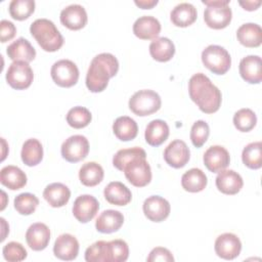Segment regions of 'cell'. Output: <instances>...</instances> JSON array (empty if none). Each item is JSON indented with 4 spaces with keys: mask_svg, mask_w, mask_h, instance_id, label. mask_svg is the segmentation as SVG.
<instances>
[{
    "mask_svg": "<svg viewBox=\"0 0 262 262\" xmlns=\"http://www.w3.org/2000/svg\"><path fill=\"white\" fill-rule=\"evenodd\" d=\"M188 92L191 100L205 114L216 113L221 105L220 90L203 73H196L189 79Z\"/></svg>",
    "mask_w": 262,
    "mask_h": 262,
    "instance_id": "1",
    "label": "cell"
},
{
    "mask_svg": "<svg viewBox=\"0 0 262 262\" xmlns=\"http://www.w3.org/2000/svg\"><path fill=\"white\" fill-rule=\"evenodd\" d=\"M118 71L119 61L115 55L107 52L97 54L91 60L87 71V88L93 93L103 91L108 84V80L115 77Z\"/></svg>",
    "mask_w": 262,
    "mask_h": 262,
    "instance_id": "2",
    "label": "cell"
},
{
    "mask_svg": "<svg viewBox=\"0 0 262 262\" xmlns=\"http://www.w3.org/2000/svg\"><path fill=\"white\" fill-rule=\"evenodd\" d=\"M31 35L47 52L57 51L63 45V37L55 25L47 18H38L30 27Z\"/></svg>",
    "mask_w": 262,
    "mask_h": 262,
    "instance_id": "3",
    "label": "cell"
},
{
    "mask_svg": "<svg viewBox=\"0 0 262 262\" xmlns=\"http://www.w3.org/2000/svg\"><path fill=\"white\" fill-rule=\"evenodd\" d=\"M202 2L207 5L204 11V20L209 28L220 30L230 24L232 11L228 6L229 0H203Z\"/></svg>",
    "mask_w": 262,
    "mask_h": 262,
    "instance_id": "4",
    "label": "cell"
},
{
    "mask_svg": "<svg viewBox=\"0 0 262 262\" xmlns=\"http://www.w3.org/2000/svg\"><path fill=\"white\" fill-rule=\"evenodd\" d=\"M121 171L124 172L127 180L136 187L146 186L151 180V169L146 161V152L126 162Z\"/></svg>",
    "mask_w": 262,
    "mask_h": 262,
    "instance_id": "5",
    "label": "cell"
},
{
    "mask_svg": "<svg viewBox=\"0 0 262 262\" xmlns=\"http://www.w3.org/2000/svg\"><path fill=\"white\" fill-rule=\"evenodd\" d=\"M162 100L160 95L150 89H143L135 92L129 99V108L137 116H149L161 108Z\"/></svg>",
    "mask_w": 262,
    "mask_h": 262,
    "instance_id": "6",
    "label": "cell"
},
{
    "mask_svg": "<svg viewBox=\"0 0 262 262\" xmlns=\"http://www.w3.org/2000/svg\"><path fill=\"white\" fill-rule=\"evenodd\" d=\"M204 66L216 75H224L231 66V57L228 51L219 45H209L202 52Z\"/></svg>",
    "mask_w": 262,
    "mask_h": 262,
    "instance_id": "7",
    "label": "cell"
},
{
    "mask_svg": "<svg viewBox=\"0 0 262 262\" xmlns=\"http://www.w3.org/2000/svg\"><path fill=\"white\" fill-rule=\"evenodd\" d=\"M53 82L64 88L74 86L79 80V69L70 59H60L53 63L50 70Z\"/></svg>",
    "mask_w": 262,
    "mask_h": 262,
    "instance_id": "8",
    "label": "cell"
},
{
    "mask_svg": "<svg viewBox=\"0 0 262 262\" xmlns=\"http://www.w3.org/2000/svg\"><path fill=\"white\" fill-rule=\"evenodd\" d=\"M33 79V70L26 61H13L6 72V81L8 85L16 90H24L30 87Z\"/></svg>",
    "mask_w": 262,
    "mask_h": 262,
    "instance_id": "9",
    "label": "cell"
},
{
    "mask_svg": "<svg viewBox=\"0 0 262 262\" xmlns=\"http://www.w3.org/2000/svg\"><path fill=\"white\" fill-rule=\"evenodd\" d=\"M61 156L70 163H77L84 160L89 152L88 139L83 135H73L61 144Z\"/></svg>",
    "mask_w": 262,
    "mask_h": 262,
    "instance_id": "10",
    "label": "cell"
},
{
    "mask_svg": "<svg viewBox=\"0 0 262 262\" xmlns=\"http://www.w3.org/2000/svg\"><path fill=\"white\" fill-rule=\"evenodd\" d=\"M99 210V203L91 194L79 195L73 205V214L81 223H87L92 220Z\"/></svg>",
    "mask_w": 262,
    "mask_h": 262,
    "instance_id": "11",
    "label": "cell"
},
{
    "mask_svg": "<svg viewBox=\"0 0 262 262\" xmlns=\"http://www.w3.org/2000/svg\"><path fill=\"white\" fill-rule=\"evenodd\" d=\"M190 159V151L183 140L175 139L168 144L164 150L166 163L176 169L184 167Z\"/></svg>",
    "mask_w": 262,
    "mask_h": 262,
    "instance_id": "12",
    "label": "cell"
},
{
    "mask_svg": "<svg viewBox=\"0 0 262 262\" xmlns=\"http://www.w3.org/2000/svg\"><path fill=\"white\" fill-rule=\"evenodd\" d=\"M214 249L218 257L225 260H233L242 251V243L237 235L225 232L216 238Z\"/></svg>",
    "mask_w": 262,
    "mask_h": 262,
    "instance_id": "13",
    "label": "cell"
},
{
    "mask_svg": "<svg viewBox=\"0 0 262 262\" xmlns=\"http://www.w3.org/2000/svg\"><path fill=\"white\" fill-rule=\"evenodd\" d=\"M142 209L148 220L152 222H162L169 216L171 207L166 199L160 195H151L144 201Z\"/></svg>",
    "mask_w": 262,
    "mask_h": 262,
    "instance_id": "14",
    "label": "cell"
},
{
    "mask_svg": "<svg viewBox=\"0 0 262 262\" xmlns=\"http://www.w3.org/2000/svg\"><path fill=\"white\" fill-rule=\"evenodd\" d=\"M203 161L209 171L218 173L229 165L230 156L225 147L221 145H212L205 151Z\"/></svg>",
    "mask_w": 262,
    "mask_h": 262,
    "instance_id": "15",
    "label": "cell"
},
{
    "mask_svg": "<svg viewBox=\"0 0 262 262\" xmlns=\"http://www.w3.org/2000/svg\"><path fill=\"white\" fill-rule=\"evenodd\" d=\"M53 253L54 256L60 260L72 261L78 256L79 242L74 235L70 233H62L55 239Z\"/></svg>",
    "mask_w": 262,
    "mask_h": 262,
    "instance_id": "16",
    "label": "cell"
},
{
    "mask_svg": "<svg viewBox=\"0 0 262 262\" xmlns=\"http://www.w3.org/2000/svg\"><path fill=\"white\" fill-rule=\"evenodd\" d=\"M88 16L85 8L79 4H71L60 12V23L70 30L77 31L84 28Z\"/></svg>",
    "mask_w": 262,
    "mask_h": 262,
    "instance_id": "17",
    "label": "cell"
},
{
    "mask_svg": "<svg viewBox=\"0 0 262 262\" xmlns=\"http://www.w3.org/2000/svg\"><path fill=\"white\" fill-rule=\"evenodd\" d=\"M26 241L32 250L42 251L49 244L50 229L44 223H33L26 232Z\"/></svg>",
    "mask_w": 262,
    "mask_h": 262,
    "instance_id": "18",
    "label": "cell"
},
{
    "mask_svg": "<svg viewBox=\"0 0 262 262\" xmlns=\"http://www.w3.org/2000/svg\"><path fill=\"white\" fill-rule=\"evenodd\" d=\"M239 75L250 84H259L262 80V63L259 55H248L239 62Z\"/></svg>",
    "mask_w": 262,
    "mask_h": 262,
    "instance_id": "19",
    "label": "cell"
},
{
    "mask_svg": "<svg viewBox=\"0 0 262 262\" xmlns=\"http://www.w3.org/2000/svg\"><path fill=\"white\" fill-rule=\"evenodd\" d=\"M244 185L242 176L234 170H222L216 177V186L224 194H235Z\"/></svg>",
    "mask_w": 262,
    "mask_h": 262,
    "instance_id": "20",
    "label": "cell"
},
{
    "mask_svg": "<svg viewBox=\"0 0 262 262\" xmlns=\"http://www.w3.org/2000/svg\"><path fill=\"white\" fill-rule=\"evenodd\" d=\"M161 32L160 21L151 15H143L138 17L133 24L134 35L142 40H150L158 38Z\"/></svg>",
    "mask_w": 262,
    "mask_h": 262,
    "instance_id": "21",
    "label": "cell"
},
{
    "mask_svg": "<svg viewBox=\"0 0 262 262\" xmlns=\"http://www.w3.org/2000/svg\"><path fill=\"white\" fill-rule=\"evenodd\" d=\"M6 53L8 57L13 61H32L36 56V50L32 44L25 38L20 37L13 41L6 48Z\"/></svg>",
    "mask_w": 262,
    "mask_h": 262,
    "instance_id": "22",
    "label": "cell"
},
{
    "mask_svg": "<svg viewBox=\"0 0 262 262\" xmlns=\"http://www.w3.org/2000/svg\"><path fill=\"white\" fill-rule=\"evenodd\" d=\"M124 223V216L117 210H105L99 214L95 221L97 231L101 233H112L118 231Z\"/></svg>",
    "mask_w": 262,
    "mask_h": 262,
    "instance_id": "23",
    "label": "cell"
},
{
    "mask_svg": "<svg viewBox=\"0 0 262 262\" xmlns=\"http://www.w3.org/2000/svg\"><path fill=\"white\" fill-rule=\"evenodd\" d=\"M103 194L110 204L116 206H126L132 199L130 189L120 181L110 182L104 187Z\"/></svg>",
    "mask_w": 262,
    "mask_h": 262,
    "instance_id": "24",
    "label": "cell"
},
{
    "mask_svg": "<svg viewBox=\"0 0 262 262\" xmlns=\"http://www.w3.org/2000/svg\"><path fill=\"white\" fill-rule=\"evenodd\" d=\"M43 196L49 206L60 208L68 204L71 198V190L67 185L60 182H54L45 187Z\"/></svg>",
    "mask_w": 262,
    "mask_h": 262,
    "instance_id": "25",
    "label": "cell"
},
{
    "mask_svg": "<svg viewBox=\"0 0 262 262\" xmlns=\"http://www.w3.org/2000/svg\"><path fill=\"white\" fill-rule=\"evenodd\" d=\"M196 16V8L187 2L176 5L170 13V19L172 24L180 28H185L192 25L195 21Z\"/></svg>",
    "mask_w": 262,
    "mask_h": 262,
    "instance_id": "26",
    "label": "cell"
},
{
    "mask_svg": "<svg viewBox=\"0 0 262 262\" xmlns=\"http://www.w3.org/2000/svg\"><path fill=\"white\" fill-rule=\"evenodd\" d=\"M236 38L238 42L246 47H258L262 42V29L259 25L254 23L244 24L237 29Z\"/></svg>",
    "mask_w": 262,
    "mask_h": 262,
    "instance_id": "27",
    "label": "cell"
},
{
    "mask_svg": "<svg viewBox=\"0 0 262 262\" xmlns=\"http://www.w3.org/2000/svg\"><path fill=\"white\" fill-rule=\"evenodd\" d=\"M0 182L11 190H17L27 184V175L18 167L8 165L0 171Z\"/></svg>",
    "mask_w": 262,
    "mask_h": 262,
    "instance_id": "28",
    "label": "cell"
},
{
    "mask_svg": "<svg viewBox=\"0 0 262 262\" xmlns=\"http://www.w3.org/2000/svg\"><path fill=\"white\" fill-rule=\"evenodd\" d=\"M169 133V126L165 121L159 119L152 120L145 128V141L151 146H159L167 140Z\"/></svg>",
    "mask_w": 262,
    "mask_h": 262,
    "instance_id": "29",
    "label": "cell"
},
{
    "mask_svg": "<svg viewBox=\"0 0 262 262\" xmlns=\"http://www.w3.org/2000/svg\"><path fill=\"white\" fill-rule=\"evenodd\" d=\"M149 53L157 61H169L175 54L174 43L167 37L156 38L149 44Z\"/></svg>",
    "mask_w": 262,
    "mask_h": 262,
    "instance_id": "30",
    "label": "cell"
},
{
    "mask_svg": "<svg viewBox=\"0 0 262 262\" xmlns=\"http://www.w3.org/2000/svg\"><path fill=\"white\" fill-rule=\"evenodd\" d=\"M113 131L118 139L122 141H129L137 136L138 126L132 118L122 116L115 120L113 124Z\"/></svg>",
    "mask_w": 262,
    "mask_h": 262,
    "instance_id": "31",
    "label": "cell"
},
{
    "mask_svg": "<svg viewBox=\"0 0 262 262\" xmlns=\"http://www.w3.org/2000/svg\"><path fill=\"white\" fill-rule=\"evenodd\" d=\"M206 174L199 168H191L181 177V185L188 192H200L207 186Z\"/></svg>",
    "mask_w": 262,
    "mask_h": 262,
    "instance_id": "32",
    "label": "cell"
},
{
    "mask_svg": "<svg viewBox=\"0 0 262 262\" xmlns=\"http://www.w3.org/2000/svg\"><path fill=\"white\" fill-rule=\"evenodd\" d=\"M20 157L24 164L29 167L38 165L43 159V147L41 142L36 138L26 140L21 147Z\"/></svg>",
    "mask_w": 262,
    "mask_h": 262,
    "instance_id": "33",
    "label": "cell"
},
{
    "mask_svg": "<svg viewBox=\"0 0 262 262\" xmlns=\"http://www.w3.org/2000/svg\"><path fill=\"white\" fill-rule=\"evenodd\" d=\"M104 176L102 167L96 162L85 163L79 171V179L85 186H95L99 184Z\"/></svg>",
    "mask_w": 262,
    "mask_h": 262,
    "instance_id": "34",
    "label": "cell"
},
{
    "mask_svg": "<svg viewBox=\"0 0 262 262\" xmlns=\"http://www.w3.org/2000/svg\"><path fill=\"white\" fill-rule=\"evenodd\" d=\"M242 160L245 166L250 169H259L262 166V143L261 141L251 142L246 145L242 152Z\"/></svg>",
    "mask_w": 262,
    "mask_h": 262,
    "instance_id": "35",
    "label": "cell"
},
{
    "mask_svg": "<svg viewBox=\"0 0 262 262\" xmlns=\"http://www.w3.org/2000/svg\"><path fill=\"white\" fill-rule=\"evenodd\" d=\"M92 120L90 111L84 106H74L67 114L68 124L75 129H81L89 125Z\"/></svg>",
    "mask_w": 262,
    "mask_h": 262,
    "instance_id": "36",
    "label": "cell"
},
{
    "mask_svg": "<svg viewBox=\"0 0 262 262\" xmlns=\"http://www.w3.org/2000/svg\"><path fill=\"white\" fill-rule=\"evenodd\" d=\"M87 262H110L108 242L98 241L89 246L85 251Z\"/></svg>",
    "mask_w": 262,
    "mask_h": 262,
    "instance_id": "37",
    "label": "cell"
},
{
    "mask_svg": "<svg viewBox=\"0 0 262 262\" xmlns=\"http://www.w3.org/2000/svg\"><path fill=\"white\" fill-rule=\"evenodd\" d=\"M257 123L256 114L251 108H241L233 116L234 127L241 132L251 131Z\"/></svg>",
    "mask_w": 262,
    "mask_h": 262,
    "instance_id": "38",
    "label": "cell"
},
{
    "mask_svg": "<svg viewBox=\"0 0 262 262\" xmlns=\"http://www.w3.org/2000/svg\"><path fill=\"white\" fill-rule=\"evenodd\" d=\"M34 11V0H12L9 3V13L11 17L16 20L27 19Z\"/></svg>",
    "mask_w": 262,
    "mask_h": 262,
    "instance_id": "39",
    "label": "cell"
},
{
    "mask_svg": "<svg viewBox=\"0 0 262 262\" xmlns=\"http://www.w3.org/2000/svg\"><path fill=\"white\" fill-rule=\"evenodd\" d=\"M39 205L38 198L30 192H23L14 199V209L20 215L33 214Z\"/></svg>",
    "mask_w": 262,
    "mask_h": 262,
    "instance_id": "40",
    "label": "cell"
},
{
    "mask_svg": "<svg viewBox=\"0 0 262 262\" xmlns=\"http://www.w3.org/2000/svg\"><path fill=\"white\" fill-rule=\"evenodd\" d=\"M210 134V128L208 123L203 120H199L193 123L190 129V140L195 147H202Z\"/></svg>",
    "mask_w": 262,
    "mask_h": 262,
    "instance_id": "41",
    "label": "cell"
},
{
    "mask_svg": "<svg viewBox=\"0 0 262 262\" xmlns=\"http://www.w3.org/2000/svg\"><path fill=\"white\" fill-rule=\"evenodd\" d=\"M110 262H124L129 257V248L125 241L114 239L108 242Z\"/></svg>",
    "mask_w": 262,
    "mask_h": 262,
    "instance_id": "42",
    "label": "cell"
},
{
    "mask_svg": "<svg viewBox=\"0 0 262 262\" xmlns=\"http://www.w3.org/2000/svg\"><path fill=\"white\" fill-rule=\"evenodd\" d=\"M3 257L9 262H19L27 258V250L25 247L17 242H10L3 247Z\"/></svg>",
    "mask_w": 262,
    "mask_h": 262,
    "instance_id": "43",
    "label": "cell"
},
{
    "mask_svg": "<svg viewBox=\"0 0 262 262\" xmlns=\"http://www.w3.org/2000/svg\"><path fill=\"white\" fill-rule=\"evenodd\" d=\"M145 152L144 149H142L141 147H138V146H134V147H131V148H123V149H120L117 151V154L114 156L113 158V165L121 171L123 165L130 161L132 158L140 155V154H143Z\"/></svg>",
    "mask_w": 262,
    "mask_h": 262,
    "instance_id": "44",
    "label": "cell"
},
{
    "mask_svg": "<svg viewBox=\"0 0 262 262\" xmlns=\"http://www.w3.org/2000/svg\"><path fill=\"white\" fill-rule=\"evenodd\" d=\"M146 261L147 262H157V261L173 262L174 257L168 249L163 247H157L150 251L148 257L146 258Z\"/></svg>",
    "mask_w": 262,
    "mask_h": 262,
    "instance_id": "45",
    "label": "cell"
},
{
    "mask_svg": "<svg viewBox=\"0 0 262 262\" xmlns=\"http://www.w3.org/2000/svg\"><path fill=\"white\" fill-rule=\"evenodd\" d=\"M16 33V28L13 25V23L7 20V19H2L0 21V39L2 43H5L9 40H11Z\"/></svg>",
    "mask_w": 262,
    "mask_h": 262,
    "instance_id": "46",
    "label": "cell"
},
{
    "mask_svg": "<svg viewBox=\"0 0 262 262\" xmlns=\"http://www.w3.org/2000/svg\"><path fill=\"white\" fill-rule=\"evenodd\" d=\"M134 3L142 9H150L158 4V0H135Z\"/></svg>",
    "mask_w": 262,
    "mask_h": 262,
    "instance_id": "47",
    "label": "cell"
},
{
    "mask_svg": "<svg viewBox=\"0 0 262 262\" xmlns=\"http://www.w3.org/2000/svg\"><path fill=\"white\" fill-rule=\"evenodd\" d=\"M239 5L246 10L253 11L261 5V1H239Z\"/></svg>",
    "mask_w": 262,
    "mask_h": 262,
    "instance_id": "48",
    "label": "cell"
}]
</instances>
